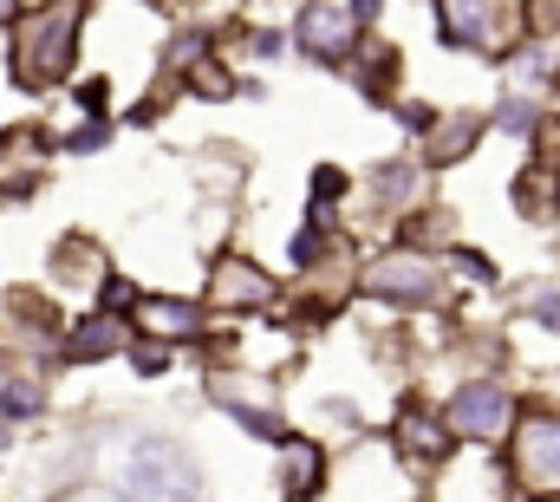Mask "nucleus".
<instances>
[{
    "mask_svg": "<svg viewBox=\"0 0 560 502\" xmlns=\"http://www.w3.org/2000/svg\"><path fill=\"white\" fill-rule=\"evenodd\" d=\"M33 157H39V137H33V131H26V137L7 131V137H0V183H13V163L33 170Z\"/></svg>",
    "mask_w": 560,
    "mask_h": 502,
    "instance_id": "ddd939ff",
    "label": "nucleus"
},
{
    "mask_svg": "<svg viewBox=\"0 0 560 502\" xmlns=\"http://www.w3.org/2000/svg\"><path fill=\"white\" fill-rule=\"evenodd\" d=\"M222 307H267L274 301V281L254 268V261H241V255H228V261H215V287H209Z\"/></svg>",
    "mask_w": 560,
    "mask_h": 502,
    "instance_id": "0eeeda50",
    "label": "nucleus"
},
{
    "mask_svg": "<svg viewBox=\"0 0 560 502\" xmlns=\"http://www.w3.org/2000/svg\"><path fill=\"white\" fill-rule=\"evenodd\" d=\"M450 425H457L463 438H476V444L502 438V431H509V392H502V385H463L457 405H450Z\"/></svg>",
    "mask_w": 560,
    "mask_h": 502,
    "instance_id": "423d86ee",
    "label": "nucleus"
},
{
    "mask_svg": "<svg viewBox=\"0 0 560 502\" xmlns=\"http://www.w3.org/2000/svg\"><path fill=\"white\" fill-rule=\"evenodd\" d=\"M535 320H548V327H560V294H548V301H535Z\"/></svg>",
    "mask_w": 560,
    "mask_h": 502,
    "instance_id": "6ab92c4d",
    "label": "nucleus"
},
{
    "mask_svg": "<svg viewBox=\"0 0 560 502\" xmlns=\"http://www.w3.org/2000/svg\"><path fill=\"white\" fill-rule=\"evenodd\" d=\"M502 124H509V131H528V124H535V105H528V98H509V105H502Z\"/></svg>",
    "mask_w": 560,
    "mask_h": 502,
    "instance_id": "dca6fc26",
    "label": "nucleus"
},
{
    "mask_svg": "<svg viewBox=\"0 0 560 502\" xmlns=\"http://www.w3.org/2000/svg\"><path fill=\"white\" fill-rule=\"evenodd\" d=\"M124 490L137 502H202V483L189 470V457H176L170 444L144 438L130 457H124Z\"/></svg>",
    "mask_w": 560,
    "mask_h": 502,
    "instance_id": "7ed1b4c3",
    "label": "nucleus"
},
{
    "mask_svg": "<svg viewBox=\"0 0 560 502\" xmlns=\"http://www.w3.org/2000/svg\"><path fill=\"white\" fill-rule=\"evenodd\" d=\"M378 189H385L391 203H405V196H411V170H385V183H378Z\"/></svg>",
    "mask_w": 560,
    "mask_h": 502,
    "instance_id": "f3484780",
    "label": "nucleus"
},
{
    "mask_svg": "<svg viewBox=\"0 0 560 502\" xmlns=\"http://www.w3.org/2000/svg\"><path fill=\"white\" fill-rule=\"evenodd\" d=\"M124 346V320H111V314H98V320H85L78 327V340H65V359H104V353H117Z\"/></svg>",
    "mask_w": 560,
    "mask_h": 502,
    "instance_id": "9d476101",
    "label": "nucleus"
},
{
    "mask_svg": "<svg viewBox=\"0 0 560 502\" xmlns=\"http://www.w3.org/2000/svg\"><path fill=\"white\" fill-rule=\"evenodd\" d=\"M437 7H444V33L476 52H509L528 26V0H437Z\"/></svg>",
    "mask_w": 560,
    "mask_h": 502,
    "instance_id": "f03ea898",
    "label": "nucleus"
},
{
    "mask_svg": "<svg viewBox=\"0 0 560 502\" xmlns=\"http://www.w3.org/2000/svg\"><path fill=\"white\" fill-rule=\"evenodd\" d=\"M444 444H450V438H444V425H431L424 412H411V418H405V451H411V457H444Z\"/></svg>",
    "mask_w": 560,
    "mask_h": 502,
    "instance_id": "f8f14e48",
    "label": "nucleus"
},
{
    "mask_svg": "<svg viewBox=\"0 0 560 502\" xmlns=\"http://www.w3.org/2000/svg\"><path fill=\"white\" fill-rule=\"evenodd\" d=\"M13 7H20V0H0V20H13Z\"/></svg>",
    "mask_w": 560,
    "mask_h": 502,
    "instance_id": "aec40b11",
    "label": "nucleus"
},
{
    "mask_svg": "<svg viewBox=\"0 0 560 502\" xmlns=\"http://www.w3.org/2000/svg\"><path fill=\"white\" fill-rule=\"evenodd\" d=\"M78 0H52L39 13L20 20V39H13V78L26 91H46L72 72V46H78Z\"/></svg>",
    "mask_w": 560,
    "mask_h": 502,
    "instance_id": "f257e3e1",
    "label": "nucleus"
},
{
    "mask_svg": "<svg viewBox=\"0 0 560 502\" xmlns=\"http://www.w3.org/2000/svg\"><path fill=\"white\" fill-rule=\"evenodd\" d=\"M300 39H307L313 59H339V52L359 39V20H346L339 7H313V13L300 20Z\"/></svg>",
    "mask_w": 560,
    "mask_h": 502,
    "instance_id": "6e6552de",
    "label": "nucleus"
},
{
    "mask_svg": "<svg viewBox=\"0 0 560 502\" xmlns=\"http://www.w3.org/2000/svg\"><path fill=\"white\" fill-rule=\"evenodd\" d=\"M515 477L535 497H560V418H528L515 431Z\"/></svg>",
    "mask_w": 560,
    "mask_h": 502,
    "instance_id": "39448f33",
    "label": "nucleus"
},
{
    "mask_svg": "<svg viewBox=\"0 0 560 502\" xmlns=\"http://www.w3.org/2000/svg\"><path fill=\"white\" fill-rule=\"evenodd\" d=\"M476 131H483L476 118H450V131H444V137H431V163H457V157L476 144Z\"/></svg>",
    "mask_w": 560,
    "mask_h": 502,
    "instance_id": "9b49d317",
    "label": "nucleus"
},
{
    "mask_svg": "<svg viewBox=\"0 0 560 502\" xmlns=\"http://www.w3.org/2000/svg\"><path fill=\"white\" fill-rule=\"evenodd\" d=\"M137 327L157 333V340H196L202 333V314L189 301H137Z\"/></svg>",
    "mask_w": 560,
    "mask_h": 502,
    "instance_id": "1a4fd4ad",
    "label": "nucleus"
},
{
    "mask_svg": "<svg viewBox=\"0 0 560 502\" xmlns=\"http://www.w3.org/2000/svg\"><path fill=\"white\" fill-rule=\"evenodd\" d=\"M346 189V176L339 170H320V183H313V196H339Z\"/></svg>",
    "mask_w": 560,
    "mask_h": 502,
    "instance_id": "a211bd4d",
    "label": "nucleus"
},
{
    "mask_svg": "<svg viewBox=\"0 0 560 502\" xmlns=\"http://www.w3.org/2000/svg\"><path fill=\"white\" fill-rule=\"evenodd\" d=\"M287 464H294V502L313 497V477H320V451L313 444H287Z\"/></svg>",
    "mask_w": 560,
    "mask_h": 502,
    "instance_id": "4468645a",
    "label": "nucleus"
},
{
    "mask_svg": "<svg viewBox=\"0 0 560 502\" xmlns=\"http://www.w3.org/2000/svg\"><path fill=\"white\" fill-rule=\"evenodd\" d=\"M365 287L385 294V301H411V307H431V301L450 294V287H444V268H437L431 255H418V248H391V255H378V261L365 268Z\"/></svg>",
    "mask_w": 560,
    "mask_h": 502,
    "instance_id": "20e7f679",
    "label": "nucleus"
},
{
    "mask_svg": "<svg viewBox=\"0 0 560 502\" xmlns=\"http://www.w3.org/2000/svg\"><path fill=\"white\" fill-rule=\"evenodd\" d=\"M0 405H7V418H20V412H39V392H33V385H7Z\"/></svg>",
    "mask_w": 560,
    "mask_h": 502,
    "instance_id": "2eb2a0df",
    "label": "nucleus"
}]
</instances>
